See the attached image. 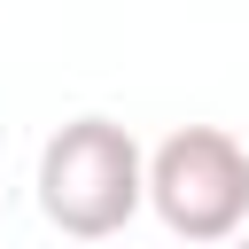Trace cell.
Wrapping results in <instances>:
<instances>
[{"label": "cell", "instance_id": "cell-1", "mask_svg": "<svg viewBox=\"0 0 249 249\" xmlns=\"http://www.w3.org/2000/svg\"><path fill=\"white\" fill-rule=\"evenodd\" d=\"M140 140L117 117H70L39 148V210L70 241H109L140 218Z\"/></svg>", "mask_w": 249, "mask_h": 249}, {"label": "cell", "instance_id": "cell-2", "mask_svg": "<svg viewBox=\"0 0 249 249\" xmlns=\"http://www.w3.org/2000/svg\"><path fill=\"white\" fill-rule=\"evenodd\" d=\"M140 202L195 249H218L226 233L249 226V148L226 124H179L156 140V156L140 163Z\"/></svg>", "mask_w": 249, "mask_h": 249}, {"label": "cell", "instance_id": "cell-3", "mask_svg": "<svg viewBox=\"0 0 249 249\" xmlns=\"http://www.w3.org/2000/svg\"><path fill=\"white\" fill-rule=\"evenodd\" d=\"M226 249H249V233H226Z\"/></svg>", "mask_w": 249, "mask_h": 249}]
</instances>
